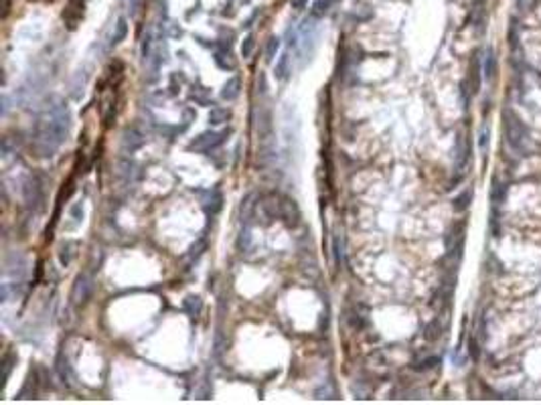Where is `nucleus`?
Listing matches in <instances>:
<instances>
[{"mask_svg": "<svg viewBox=\"0 0 541 405\" xmlns=\"http://www.w3.org/2000/svg\"><path fill=\"white\" fill-rule=\"evenodd\" d=\"M69 134V109L63 101L47 105L34 126V150L38 156H53Z\"/></svg>", "mask_w": 541, "mask_h": 405, "instance_id": "nucleus-1", "label": "nucleus"}, {"mask_svg": "<svg viewBox=\"0 0 541 405\" xmlns=\"http://www.w3.org/2000/svg\"><path fill=\"white\" fill-rule=\"evenodd\" d=\"M93 288H95L93 273L81 271L75 277V284H73V290H71V302H73V306H85L89 302L91 294H93Z\"/></svg>", "mask_w": 541, "mask_h": 405, "instance_id": "nucleus-2", "label": "nucleus"}, {"mask_svg": "<svg viewBox=\"0 0 541 405\" xmlns=\"http://www.w3.org/2000/svg\"><path fill=\"white\" fill-rule=\"evenodd\" d=\"M229 132H203L199 134L190 144H188V150H199V152H209L211 148H217L225 142Z\"/></svg>", "mask_w": 541, "mask_h": 405, "instance_id": "nucleus-3", "label": "nucleus"}, {"mask_svg": "<svg viewBox=\"0 0 541 405\" xmlns=\"http://www.w3.org/2000/svg\"><path fill=\"white\" fill-rule=\"evenodd\" d=\"M122 146L126 152H136L138 148L144 146V134L136 126H128L122 134Z\"/></svg>", "mask_w": 541, "mask_h": 405, "instance_id": "nucleus-4", "label": "nucleus"}, {"mask_svg": "<svg viewBox=\"0 0 541 405\" xmlns=\"http://www.w3.org/2000/svg\"><path fill=\"white\" fill-rule=\"evenodd\" d=\"M24 200H26L28 209H36V207L43 205V190H41V184L34 178H28L26 184H24Z\"/></svg>", "mask_w": 541, "mask_h": 405, "instance_id": "nucleus-5", "label": "nucleus"}, {"mask_svg": "<svg viewBox=\"0 0 541 405\" xmlns=\"http://www.w3.org/2000/svg\"><path fill=\"white\" fill-rule=\"evenodd\" d=\"M280 219H284V223L288 227H296L298 225V219H300V211L296 207V202L288 196L282 198V211H280Z\"/></svg>", "mask_w": 541, "mask_h": 405, "instance_id": "nucleus-6", "label": "nucleus"}, {"mask_svg": "<svg viewBox=\"0 0 541 405\" xmlns=\"http://www.w3.org/2000/svg\"><path fill=\"white\" fill-rule=\"evenodd\" d=\"M505 130H507V136H509L511 146H515V148L523 146V126H521L519 119L513 117L511 113H509V122L505 119Z\"/></svg>", "mask_w": 541, "mask_h": 405, "instance_id": "nucleus-7", "label": "nucleus"}, {"mask_svg": "<svg viewBox=\"0 0 541 405\" xmlns=\"http://www.w3.org/2000/svg\"><path fill=\"white\" fill-rule=\"evenodd\" d=\"M221 202H223V196H221V192H219L217 188H213V190H209V192H207V198L203 200V207H205V211H207V213L215 215V213L221 209Z\"/></svg>", "mask_w": 541, "mask_h": 405, "instance_id": "nucleus-8", "label": "nucleus"}, {"mask_svg": "<svg viewBox=\"0 0 541 405\" xmlns=\"http://www.w3.org/2000/svg\"><path fill=\"white\" fill-rule=\"evenodd\" d=\"M237 95H239V77H229L227 83H225L223 89H221V97L227 99V101H231V99H235Z\"/></svg>", "mask_w": 541, "mask_h": 405, "instance_id": "nucleus-9", "label": "nucleus"}, {"mask_svg": "<svg viewBox=\"0 0 541 405\" xmlns=\"http://www.w3.org/2000/svg\"><path fill=\"white\" fill-rule=\"evenodd\" d=\"M288 73H290V57L284 53L280 59H278V63H276V69H274V75H276V79H280V81H284L286 77H288Z\"/></svg>", "mask_w": 541, "mask_h": 405, "instance_id": "nucleus-10", "label": "nucleus"}, {"mask_svg": "<svg viewBox=\"0 0 541 405\" xmlns=\"http://www.w3.org/2000/svg\"><path fill=\"white\" fill-rule=\"evenodd\" d=\"M128 34V24H126V18H118V24H115V32L111 34V45H118L126 38Z\"/></svg>", "mask_w": 541, "mask_h": 405, "instance_id": "nucleus-11", "label": "nucleus"}, {"mask_svg": "<svg viewBox=\"0 0 541 405\" xmlns=\"http://www.w3.org/2000/svg\"><path fill=\"white\" fill-rule=\"evenodd\" d=\"M229 117H231L229 109H221V107H213L211 113H209V122H211V124H223V122H227Z\"/></svg>", "mask_w": 541, "mask_h": 405, "instance_id": "nucleus-12", "label": "nucleus"}, {"mask_svg": "<svg viewBox=\"0 0 541 405\" xmlns=\"http://www.w3.org/2000/svg\"><path fill=\"white\" fill-rule=\"evenodd\" d=\"M336 0H316L312 4V16H322L324 12H328V8L334 4Z\"/></svg>", "mask_w": 541, "mask_h": 405, "instance_id": "nucleus-13", "label": "nucleus"}, {"mask_svg": "<svg viewBox=\"0 0 541 405\" xmlns=\"http://www.w3.org/2000/svg\"><path fill=\"white\" fill-rule=\"evenodd\" d=\"M278 49H280V38L278 36H272L269 40H267V47H265V61H274V57H276V53H278Z\"/></svg>", "mask_w": 541, "mask_h": 405, "instance_id": "nucleus-14", "label": "nucleus"}, {"mask_svg": "<svg viewBox=\"0 0 541 405\" xmlns=\"http://www.w3.org/2000/svg\"><path fill=\"white\" fill-rule=\"evenodd\" d=\"M192 89H195V87H192ZM190 99H195L197 103L207 105V103H209V91H207L205 87H197L195 91H190Z\"/></svg>", "mask_w": 541, "mask_h": 405, "instance_id": "nucleus-15", "label": "nucleus"}, {"mask_svg": "<svg viewBox=\"0 0 541 405\" xmlns=\"http://www.w3.org/2000/svg\"><path fill=\"white\" fill-rule=\"evenodd\" d=\"M484 73H486V77H494V73H496V59H494V55H492V51H488V53H486V63H484Z\"/></svg>", "mask_w": 541, "mask_h": 405, "instance_id": "nucleus-16", "label": "nucleus"}, {"mask_svg": "<svg viewBox=\"0 0 541 405\" xmlns=\"http://www.w3.org/2000/svg\"><path fill=\"white\" fill-rule=\"evenodd\" d=\"M253 47H255V38H253V34L245 36L243 43H241V55H243V59H247V57L253 53Z\"/></svg>", "mask_w": 541, "mask_h": 405, "instance_id": "nucleus-17", "label": "nucleus"}, {"mask_svg": "<svg viewBox=\"0 0 541 405\" xmlns=\"http://www.w3.org/2000/svg\"><path fill=\"white\" fill-rule=\"evenodd\" d=\"M184 306H186V310H188L192 316H197V314L201 312V298H197V296H188L186 302H184Z\"/></svg>", "mask_w": 541, "mask_h": 405, "instance_id": "nucleus-18", "label": "nucleus"}, {"mask_svg": "<svg viewBox=\"0 0 541 405\" xmlns=\"http://www.w3.org/2000/svg\"><path fill=\"white\" fill-rule=\"evenodd\" d=\"M468 200H470V192L460 194V196L454 200V209H456V211H464V209L468 207Z\"/></svg>", "mask_w": 541, "mask_h": 405, "instance_id": "nucleus-19", "label": "nucleus"}, {"mask_svg": "<svg viewBox=\"0 0 541 405\" xmlns=\"http://www.w3.org/2000/svg\"><path fill=\"white\" fill-rule=\"evenodd\" d=\"M150 45H152V34L146 32V36H144V40H142V59H144V61H146L148 55H150Z\"/></svg>", "mask_w": 541, "mask_h": 405, "instance_id": "nucleus-20", "label": "nucleus"}, {"mask_svg": "<svg viewBox=\"0 0 541 405\" xmlns=\"http://www.w3.org/2000/svg\"><path fill=\"white\" fill-rule=\"evenodd\" d=\"M12 358H14V354H10V352L4 356V375H2V379H4V381H6V379H8V375H10V369H12L10 360H12Z\"/></svg>", "mask_w": 541, "mask_h": 405, "instance_id": "nucleus-21", "label": "nucleus"}, {"mask_svg": "<svg viewBox=\"0 0 541 405\" xmlns=\"http://www.w3.org/2000/svg\"><path fill=\"white\" fill-rule=\"evenodd\" d=\"M338 245H340V241H338V237H336V239H334V261H336V265L340 267V265H342V253H340V247H338Z\"/></svg>", "mask_w": 541, "mask_h": 405, "instance_id": "nucleus-22", "label": "nucleus"}, {"mask_svg": "<svg viewBox=\"0 0 541 405\" xmlns=\"http://www.w3.org/2000/svg\"><path fill=\"white\" fill-rule=\"evenodd\" d=\"M492 200L494 202H500L503 200V186L500 184H494V188H492Z\"/></svg>", "mask_w": 541, "mask_h": 405, "instance_id": "nucleus-23", "label": "nucleus"}, {"mask_svg": "<svg viewBox=\"0 0 541 405\" xmlns=\"http://www.w3.org/2000/svg\"><path fill=\"white\" fill-rule=\"evenodd\" d=\"M71 213H73V217H75L77 221H81V215H83V211H81V205H79V202H77V205H73Z\"/></svg>", "mask_w": 541, "mask_h": 405, "instance_id": "nucleus-24", "label": "nucleus"}, {"mask_svg": "<svg viewBox=\"0 0 541 405\" xmlns=\"http://www.w3.org/2000/svg\"><path fill=\"white\" fill-rule=\"evenodd\" d=\"M434 362H438V358H428V360H423V362L419 364V369H430Z\"/></svg>", "mask_w": 541, "mask_h": 405, "instance_id": "nucleus-25", "label": "nucleus"}, {"mask_svg": "<svg viewBox=\"0 0 541 405\" xmlns=\"http://www.w3.org/2000/svg\"><path fill=\"white\" fill-rule=\"evenodd\" d=\"M304 2H306V0H294V2H292V6H294V8H302V6H304Z\"/></svg>", "mask_w": 541, "mask_h": 405, "instance_id": "nucleus-26", "label": "nucleus"}]
</instances>
